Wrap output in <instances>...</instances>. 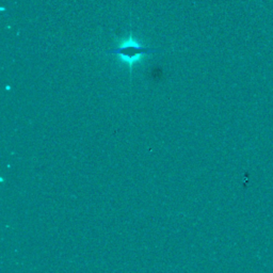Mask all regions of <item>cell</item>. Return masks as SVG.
<instances>
[{"label": "cell", "instance_id": "cell-1", "mask_svg": "<svg viewBox=\"0 0 273 273\" xmlns=\"http://www.w3.org/2000/svg\"><path fill=\"white\" fill-rule=\"evenodd\" d=\"M157 52H161V50L143 46L138 40H134L133 36L130 32V36L127 39L121 41V43L117 48L108 50L107 54L117 55L123 62H125L126 64L129 66V72L131 74L134 63L140 62L143 56L157 54Z\"/></svg>", "mask_w": 273, "mask_h": 273}]
</instances>
